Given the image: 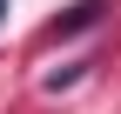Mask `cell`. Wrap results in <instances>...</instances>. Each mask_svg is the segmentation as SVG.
Instances as JSON below:
<instances>
[{
  "label": "cell",
  "instance_id": "6da1fadb",
  "mask_svg": "<svg viewBox=\"0 0 121 114\" xmlns=\"http://www.w3.org/2000/svg\"><path fill=\"white\" fill-rule=\"evenodd\" d=\"M0 13H7V0H0Z\"/></svg>",
  "mask_w": 121,
  "mask_h": 114
}]
</instances>
